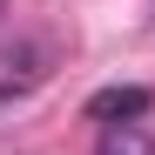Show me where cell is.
Wrapping results in <instances>:
<instances>
[{
	"label": "cell",
	"instance_id": "obj_1",
	"mask_svg": "<svg viewBox=\"0 0 155 155\" xmlns=\"http://www.w3.org/2000/svg\"><path fill=\"white\" fill-rule=\"evenodd\" d=\"M148 88H101V94H88V121H101V128H115V121H142L148 115Z\"/></svg>",
	"mask_w": 155,
	"mask_h": 155
},
{
	"label": "cell",
	"instance_id": "obj_3",
	"mask_svg": "<svg viewBox=\"0 0 155 155\" xmlns=\"http://www.w3.org/2000/svg\"><path fill=\"white\" fill-rule=\"evenodd\" d=\"M0 14H7V0H0Z\"/></svg>",
	"mask_w": 155,
	"mask_h": 155
},
{
	"label": "cell",
	"instance_id": "obj_2",
	"mask_svg": "<svg viewBox=\"0 0 155 155\" xmlns=\"http://www.w3.org/2000/svg\"><path fill=\"white\" fill-rule=\"evenodd\" d=\"M94 155H155V135H148L142 121H115V128H101Z\"/></svg>",
	"mask_w": 155,
	"mask_h": 155
}]
</instances>
